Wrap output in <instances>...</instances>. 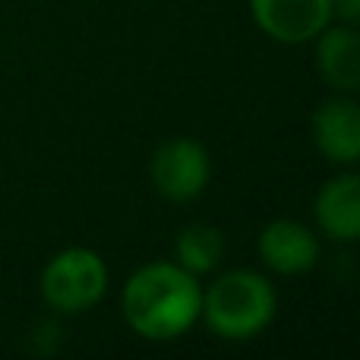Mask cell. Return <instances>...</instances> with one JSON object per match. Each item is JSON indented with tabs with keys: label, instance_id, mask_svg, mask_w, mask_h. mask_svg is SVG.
Wrapping results in <instances>:
<instances>
[{
	"label": "cell",
	"instance_id": "6da1fadb",
	"mask_svg": "<svg viewBox=\"0 0 360 360\" xmlns=\"http://www.w3.org/2000/svg\"><path fill=\"white\" fill-rule=\"evenodd\" d=\"M124 319L146 342H177L199 323L202 288L180 262H149L127 278Z\"/></svg>",
	"mask_w": 360,
	"mask_h": 360
},
{
	"label": "cell",
	"instance_id": "7a4b0ae2",
	"mask_svg": "<svg viewBox=\"0 0 360 360\" xmlns=\"http://www.w3.org/2000/svg\"><path fill=\"white\" fill-rule=\"evenodd\" d=\"M278 294L272 281L253 269H231L202 288V319L212 335L224 342H250L272 326Z\"/></svg>",
	"mask_w": 360,
	"mask_h": 360
},
{
	"label": "cell",
	"instance_id": "3957f363",
	"mask_svg": "<svg viewBox=\"0 0 360 360\" xmlns=\"http://www.w3.org/2000/svg\"><path fill=\"white\" fill-rule=\"evenodd\" d=\"M38 291H41L48 310L60 313V316H79L105 297L108 266L95 250L67 247L44 262Z\"/></svg>",
	"mask_w": 360,
	"mask_h": 360
},
{
	"label": "cell",
	"instance_id": "277c9868",
	"mask_svg": "<svg viewBox=\"0 0 360 360\" xmlns=\"http://www.w3.org/2000/svg\"><path fill=\"white\" fill-rule=\"evenodd\" d=\"M212 180V158L202 143L190 136H174L162 143L152 155V184L158 196L171 202H190L202 196Z\"/></svg>",
	"mask_w": 360,
	"mask_h": 360
},
{
	"label": "cell",
	"instance_id": "5b68a950",
	"mask_svg": "<svg viewBox=\"0 0 360 360\" xmlns=\"http://www.w3.org/2000/svg\"><path fill=\"white\" fill-rule=\"evenodd\" d=\"M250 13L269 38L304 44L332 22V0H250Z\"/></svg>",
	"mask_w": 360,
	"mask_h": 360
},
{
	"label": "cell",
	"instance_id": "8992f818",
	"mask_svg": "<svg viewBox=\"0 0 360 360\" xmlns=\"http://www.w3.org/2000/svg\"><path fill=\"white\" fill-rule=\"evenodd\" d=\"M313 146L332 165H360V101L348 98V92L323 101L313 114Z\"/></svg>",
	"mask_w": 360,
	"mask_h": 360
},
{
	"label": "cell",
	"instance_id": "52a82bcc",
	"mask_svg": "<svg viewBox=\"0 0 360 360\" xmlns=\"http://www.w3.org/2000/svg\"><path fill=\"white\" fill-rule=\"evenodd\" d=\"M256 253L262 266L278 275H304L316 269L319 262V240L316 231L307 228L294 218H275L256 237Z\"/></svg>",
	"mask_w": 360,
	"mask_h": 360
},
{
	"label": "cell",
	"instance_id": "ba28073f",
	"mask_svg": "<svg viewBox=\"0 0 360 360\" xmlns=\"http://www.w3.org/2000/svg\"><path fill=\"white\" fill-rule=\"evenodd\" d=\"M313 215L316 228L335 243H357L360 240V174L345 171V174L329 177L319 186L313 199Z\"/></svg>",
	"mask_w": 360,
	"mask_h": 360
},
{
	"label": "cell",
	"instance_id": "9c48e42d",
	"mask_svg": "<svg viewBox=\"0 0 360 360\" xmlns=\"http://www.w3.org/2000/svg\"><path fill=\"white\" fill-rule=\"evenodd\" d=\"M319 76L335 92H360V32L357 25H326L316 38Z\"/></svg>",
	"mask_w": 360,
	"mask_h": 360
},
{
	"label": "cell",
	"instance_id": "30bf717a",
	"mask_svg": "<svg viewBox=\"0 0 360 360\" xmlns=\"http://www.w3.org/2000/svg\"><path fill=\"white\" fill-rule=\"evenodd\" d=\"M221 256H224V237L212 224H186L174 240V262H180L196 278L215 272Z\"/></svg>",
	"mask_w": 360,
	"mask_h": 360
},
{
	"label": "cell",
	"instance_id": "8fae6325",
	"mask_svg": "<svg viewBox=\"0 0 360 360\" xmlns=\"http://www.w3.org/2000/svg\"><path fill=\"white\" fill-rule=\"evenodd\" d=\"M332 19L345 25H360V0H332Z\"/></svg>",
	"mask_w": 360,
	"mask_h": 360
}]
</instances>
